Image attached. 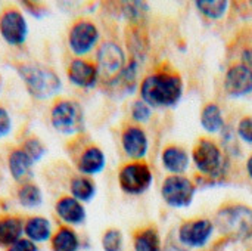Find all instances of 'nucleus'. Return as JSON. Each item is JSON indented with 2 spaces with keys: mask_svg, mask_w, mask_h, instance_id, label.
I'll list each match as a JSON object with an SVG mask.
<instances>
[{
  "mask_svg": "<svg viewBox=\"0 0 252 251\" xmlns=\"http://www.w3.org/2000/svg\"><path fill=\"white\" fill-rule=\"evenodd\" d=\"M183 80L173 72H155L140 83V99L151 108H170L183 96Z\"/></svg>",
  "mask_w": 252,
  "mask_h": 251,
  "instance_id": "nucleus-1",
  "label": "nucleus"
},
{
  "mask_svg": "<svg viewBox=\"0 0 252 251\" xmlns=\"http://www.w3.org/2000/svg\"><path fill=\"white\" fill-rule=\"evenodd\" d=\"M214 226L229 241H250L252 238V209L244 204L226 206L217 212Z\"/></svg>",
  "mask_w": 252,
  "mask_h": 251,
  "instance_id": "nucleus-2",
  "label": "nucleus"
},
{
  "mask_svg": "<svg viewBox=\"0 0 252 251\" xmlns=\"http://www.w3.org/2000/svg\"><path fill=\"white\" fill-rule=\"evenodd\" d=\"M16 71L24 81L27 92L34 99L43 101L52 98L61 90V78L49 67L38 64H19L16 65Z\"/></svg>",
  "mask_w": 252,
  "mask_h": 251,
  "instance_id": "nucleus-3",
  "label": "nucleus"
},
{
  "mask_svg": "<svg viewBox=\"0 0 252 251\" xmlns=\"http://www.w3.org/2000/svg\"><path fill=\"white\" fill-rule=\"evenodd\" d=\"M193 164L196 170L210 179H220L227 169V160L221 151V148L210 141V139H201L193 152H192Z\"/></svg>",
  "mask_w": 252,
  "mask_h": 251,
  "instance_id": "nucleus-4",
  "label": "nucleus"
},
{
  "mask_svg": "<svg viewBox=\"0 0 252 251\" xmlns=\"http://www.w3.org/2000/svg\"><path fill=\"white\" fill-rule=\"evenodd\" d=\"M52 127L62 135H77L84 130V112L72 99H58L50 109Z\"/></svg>",
  "mask_w": 252,
  "mask_h": 251,
  "instance_id": "nucleus-5",
  "label": "nucleus"
},
{
  "mask_svg": "<svg viewBox=\"0 0 252 251\" xmlns=\"http://www.w3.org/2000/svg\"><path fill=\"white\" fill-rule=\"evenodd\" d=\"M195 183L183 175H170L161 185V197L171 209H188L195 198Z\"/></svg>",
  "mask_w": 252,
  "mask_h": 251,
  "instance_id": "nucleus-6",
  "label": "nucleus"
},
{
  "mask_svg": "<svg viewBox=\"0 0 252 251\" xmlns=\"http://www.w3.org/2000/svg\"><path fill=\"white\" fill-rule=\"evenodd\" d=\"M154 182V175L146 163L133 161L123 166L118 172L120 188L128 195L145 194Z\"/></svg>",
  "mask_w": 252,
  "mask_h": 251,
  "instance_id": "nucleus-7",
  "label": "nucleus"
},
{
  "mask_svg": "<svg viewBox=\"0 0 252 251\" xmlns=\"http://www.w3.org/2000/svg\"><path fill=\"white\" fill-rule=\"evenodd\" d=\"M214 222L210 219L186 220L177 229V241L185 249H204L214 235Z\"/></svg>",
  "mask_w": 252,
  "mask_h": 251,
  "instance_id": "nucleus-8",
  "label": "nucleus"
},
{
  "mask_svg": "<svg viewBox=\"0 0 252 251\" xmlns=\"http://www.w3.org/2000/svg\"><path fill=\"white\" fill-rule=\"evenodd\" d=\"M99 41V28L89 19L75 21L68 31V46L77 58L90 53Z\"/></svg>",
  "mask_w": 252,
  "mask_h": 251,
  "instance_id": "nucleus-9",
  "label": "nucleus"
},
{
  "mask_svg": "<svg viewBox=\"0 0 252 251\" xmlns=\"http://www.w3.org/2000/svg\"><path fill=\"white\" fill-rule=\"evenodd\" d=\"M96 65L99 74L105 75L108 80L117 77L127 65L126 53L120 44L115 41H105L99 46L96 53Z\"/></svg>",
  "mask_w": 252,
  "mask_h": 251,
  "instance_id": "nucleus-10",
  "label": "nucleus"
},
{
  "mask_svg": "<svg viewBox=\"0 0 252 251\" xmlns=\"http://www.w3.org/2000/svg\"><path fill=\"white\" fill-rule=\"evenodd\" d=\"M0 34L10 46H22L28 36V24L21 10L7 7L0 15Z\"/></svg>",
  "mask_w": 252,
  "mask_h": 251,
  "instance_id": "nucleus-11",
  "label": "nucleus"
},
{
  "mask_svg": "<svg viewBox=\"0 0 252 251\" xmlns=\"http://www.w3.org/2000/svg\"><path fill=\"white\" fill-rule=\"evenodd\" d=\"M223 89L229 98H244L252 93V68L242 62L232 65L226 71Z\"/></svg>",
  "mask_w": 252,
  "mask_h": 251,
  "instance_id": "nucleus-12",
  "label": "nucleus"
},
{
  "mask_svg": "<svg viewBox=\"0 0 252 251\" xmlns=\"http://www.w3.org/2000/svg\"><path fill=\"white\" fill-rule=\"evenodd\" d=\"M66 75H68V80L74 86L80 89H86V90L93 89L97 84L99 77H100L97 65L84 58L72 59L66 68Z\"/></svg>",
  "mask_w": 252,
  "mask_h": 251,
  "instance_id": "nucleus-13",
  "label": "nucleus"
},
{
  "mask_svg": "<svg viewBox=\"0 0 252 251\" xmlns=\"http://www.w3.org/2000/svg\"><path fill=\"white\" fill-rule=\"evenodd\" d=\"M121 145L124 154L134 161L143 160L149 151L148 135L139 126H128L123 130Z\"/></svg>",
  "mask_w": 252,
  "mask_h": 251,
  "instance_id": "nucleus-14",
  "label": "nucleus"
},
{
  "mask_svg": "<svg viewBox=\"0 0 252 251\" xmlns=\"http://www.w3.org/2000/svg\"><path fill=\"white\" fill-rule=\"evenodd\" d=\"M55 210H56L58 217L63 223H66V226L81 225L86 220V209H84L83 203H80L78 200H75L72 197L59 198L55 206Z\"/></svg>",
  "mask_w": 252,
  "mask_h": 251,
  "instance_id": "nucleus-15",
  "label": "nucleus"
},
{
  "mask_svg": "<svg viewBox=\"0 0 252 251\" xmlns=\"http://www.w3.org/2000/svg\"><path fill=\"white\" fill-rule=\"evenodd\" d=\"M106 166V157L99 146H87L77 160V169L81 176H94L99 175Z\"/></svg>",
  "mask_w": 252,
  "mask_h": 251,
  "instance_id": "nucleus-16",
  "label": "nucleus"
},
{
  "mask_svg": "<svg viewBox=\"0 0 252 251\" xmlns=\"http://www.w3.org/2000/svg\"><path fill=\"white\" fill-rule=\"evenodd\" d=\"M161 163L164 169L173 175H183L190 164V157L186 149L171 145L167 146L161 154Z\"/></svg>",
  "mask_w": 252,
  "mask_h": 251,
  "instance_id": "nucleus-17",
  "label": "nucleus"
},
{
  "mask_svg": "<svg viewBox=\"0 0 252 251\" xmlns=\"http://www.w3.org/2000/svg\"><path fill=\"white\" fill-rule=\"evenodd\" d=\"M24 235L34 244L47 243L52 240V225L49 219L43 216H32L24 222Z\"/></svg>",
  "mask_w": 252,
  "mask_h": 251,
  "instance_id": "nucleus-18",
  "label": "nucleus"
},
{
  "mask_svg": "<svg viewBox=\"0 0 252 251\" xmlns=\"http://www.w3.org/2000/svg\"><path fill=\"white\" fill-rule=\"evenodd\" d=\"M24 235V222L18 216H0V247L9 249Z\"/></svg>",
  "mask_w": 252,
  "mask_h": 251,
  "instance_id": "nucleus-19",
  "label": "nucleus"
},
{
  "mask_svg": "<svg viewBox=\"0 0 252 251\" xmlns=\"http://www.w3.org/2000/svg\"><path fill=\"white\" fill-rule=\"evenodd\" d=\"M34 164L35 163L30 158V155L22 148L13 149L9 154V158H7V167H9L10 176L16 182H21L25 178H28Z\"/></svg>",
  "mask_w": 252,
  "mask_h": 251,
  "instance_id": "nucleus-20",
  "label": "nucleus"
},
{
  "mask_svg": "<svg viewBox=\"0 0 252 251\" xmlns=\"http://www.w3.org/2000/svg\"><path fill=\"white\" fill-rule=\"evenodd\" d=\"M201 126L207 133L217 135L226 130V121L221 108L217 104H207L201 111Z\"/></svg>",
  "mask_w": 252,
  "mask_h": 251,
  "instance_id": "nucleus-21",
  "label": "nucleus"
},
{
  "mask_svg": "<svg viewBox=\"0 0 252 251\" xmlns=\"http://www.w3.org/2000/svg\"><path fill=\"white\" fill-rule=\"evenodd\" d=\"M137 71H139V62L131 59L117 77L108 81L111 89L121 93H133L137 83Z\"/></svg>",
  "mask_w": 252,
  "mask_h": 251,
  "instance_id": "nucleus-22",
  "label": "nucleus"
},
{
  "mask_svg": "<svg viewBox=\"0 0 252 251\" xmlns=\"http://www.w3.org/2000/svg\"><path fill=\"white\" fill-rule=\"evenodd\" d=\"M162 240L155 228H143L133 235L134 251H162Z\"/></svg>",
  "mask_w": 252,
  "mask_h": 251,
  "instance_id": "nucleus-23",
  "label": "nucleus"
},
{
  "mask_svg": "<svg viewBox=\"0 0 252 251\" xmlns=\"http://www.w3.org/2000/svg\"><path fill=\"white\" fill-rule=\"evenodd\" d=\"M52 251H78L80 238L71 226H61L52 235Z\"/></svg>",
  "mask_w": 252,
  "mask_h": 251,
  "instance_id": "nucleus-24",
  "label": "nucleus"
},
{
  "mask_svg": "<svg viewBox=\"0 0 252 251\" xmlns=\"http://www.w3.org/2000/svg\"><path fill=\"white\" fill-rule=\"evenodd\" d=\"M71 197L78 200L80 203L90 201L96 194V185L94 182L87 176H75L69 183Z\"/></svg>",
  "mask_w": 252,
  "mask_h": 251,
  "instance_id": "nucleus-25",
  "label": "nucleus"
},
{
  "mask_svg": "<svg viewBox=\"0 0 252 251\" xmlns=\"http://www.w3.org/2000/svg\"><path fill=\"white\" fill-rule=\"evenodd\" d=\"M18 201L25 209H37L43 203V194L35 183L27 182L18 188Z\"/></svg>",
  "mask_w": 252,
  "mask_h": 251,
  "instance_id": "nucleus-26",
  "label": "nucleus"
},
{
  "mask_svg": "<svg viewBox=\"0 0 252 251\" xmlns=\"http://www.w3.org/2000/svg\"><path fill=\"white\" fill-rule=\"evenodd\" d=\"M195 6L205 18L217 21L226 15L230 3L227 0H196Z\"/></svg>",
  "mask_w": 252,
  "mask_h": 251,
  "instance_id": "nucleus-27",
  "label": "nucleus"
},
{
  "mask_svg": "<svg viewBox=\"0 0 252 251\" xmlns=\"http://www.w3.org/2000/svg\"><path fill=\"white\" fill-rule=\"evenodd\" d=\"M100 244H102L103 251H123V247H124L123 232L117 228L106 229L102 235Z\"/></svg>",
  "mask_w": 252,
  "mask_h": 251,
  "instance_id": "nucleus-28",
  "label": "nucleus"
},
{
  "mask_svg": "<svg viewBox=\"0 0 252 251\" xmlns=\"http://www.w3.org/2000/svg\"><path fill=\"white\" fill-rule=\"evenodd\" d=\"M21 148L30 155V158H31L34 163H38V161L44 157V154H46V146H44L37 138H30V139H27V141L22 143Z\"/></svg>",
  "mask_w": 252,
  "mask_h": 251,
  "instance_id": "nucleus-29",
  "label": "nucleus"
},
{
  "mask_svg": "<svg viewBox=\"0 0 252 251\" xmlns=\"http://www.w3.org/2000/svg\"><path fill=\"white\" fill-rule=\"evenodd\" d=\"M123 13L130 21H137L143 16V13L149 9V6L143 1H124L121 4Z\"/></svg>",
  "mask_w": 252,
  "mask_h": 251,
  "instance_id": "nucleus-30",
  "label": "nucleus"
},
{
  "mask_svg": "<svg viewBox=\"0 0 252 251\" xmlns=\"http://www.w3.org/2000/svg\"><path fill=\"white\" fill-rule=\"evenodd\" d=\"M152 117V108L143 102L142 99H137L133 102L131 105V118L136 121V123H146L149 121Z\"/></svg>",
  "mask_w": 252,
  "mask_h": 251,
  "instance_id": "nucleus-31",
  "label": "nucleus"
},
{
  "mask_svg": "<svg viewBox=\"0 0 252 251\" xmlns=\"http://www.w3.org/2000/svg\"><path fill=\"white\" fill-rule=\"evenodd\" d=\"M236 133L239 136L241 141H244L245 143L252 145V117L247 115L244 118L239 120L238 127H236Z\"/></svg>",
  "mask_w": 252,
  "mask_h": 251,
  "instance_id": "nucleus-32",
  "label": "nucleus"
},
{
  "mask_svg": "<svg viewBox=\"0 0 252 251\" xmlns=\"http://www.w3.org/2000/svg\"><path fill=\"white\" fill-rule=\"evenodd\" d=\"M12 130V120L9 112L0 105V139L4 138L6 135H9Z\"/></svg>",
  "mask_w": 252,
  "mask_h": 251,
  "instance_id": "nucleus-33",
  "label": "nucleus"
},
{
  "mask_svg": "<svg viewBox=\"0 0 252 251\" xmlns=\"http://www.w3.org/2000/svg\"><path fill=\"white\" fill-rule=\"evenodd\" d=\"M6 251H40L38 246L34 244L32 241L27 240L25 237H22L19 241H16L13 246H10L9 249H6Z\"/></svg>",
  "mask_w": 252,
  "mask_h": 251,
  "instance_id": "nucleus-34",
  "label": "nucleus"
},
{
  "mask_svg": "<svg viewBox=\"0 0 252 251\" xmlns=\"http://www.w3.org/2000/svg\"><path fill=\"white\" fill-rule=\"evenodd\" d=\"M22 6H25V9L35 18H41L46 13V9L43 6H40L38 3H32V1H22Z\"/></svg>",
  "mask_w": 252,
  "mask_h": 251,
  "instance_id": "nucleus-35",
  "label": "nucleus"
},
{
  "mask_svg": "<svg viewBox=\"0 0 252 251\" xmlns=\"http://www.w3.org/2000/svg\"><path fill=\"white\" fill-rule=\"evenodd\" d=\"M242 64L247 65V67H250V68H252V47L245 49V50L242 52Z\"/></svg>",
  "mask_w": 252,
  "mask_h": 251,
  "instance_id": "nucleus-36",
  "label": "nucleus"
},
{
  "mask_svg": "<svg viewBox=\"0 0 252 251\" xmlns=\"http://www.w3.org/2000/svg\"><path fill=\"white\" fill-rule=\"evenodd\" d=\"M162 251H188V249H185V247L180 246V244L170 243V244H167V246L162 247Z\"/></svg>",
  "mask_w": 252,
  "mask_h": 251,
  "instance_id": "nucleus-37",
  "label": "nucleus"
},
{
  "mask_svg": "<svg viewBox=\"0 0 252 251\" xmlns=\"http://www.w3.org/2000/svg\"><path fill=\"white\" fill-rule=\"evenodd\" d=\"M247 173H248V176H250V179L252 180V154L248 157V160H247Z\"/></svg>",
  "mask_w": 252,
  "mask_h": 251,
  "instance_id": "nucleus-38",
  "label": "nucleus"
}]
</instances>
